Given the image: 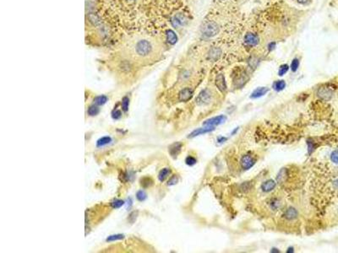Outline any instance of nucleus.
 <instances>
[{
    "label": "nucleus",
    "mask_w": 338,
    "mask_h": 253,
    "mask_svg": "<svg viewBox=\"0 0 338 253\" xmlns=\"http://www.w3.org/2000/svg\"><path fill=\"white\" fill-rule=\"evenodd\" d=\"M202 34L207 37H213L216 36L219 32L218 25L214 21H206L201 26Z\"/></svg>",
    "instance_id": "f257e3e1"
},
{
    "label": "nucleus",
    "mask_w": 338,
    "mask_h": 253,
    "mask_svg": "<svg viewBox=\"0 0 338 253\" xmlns=\"http://www.w3.org/2000/svg\"><path fill=\"white\" fill-rule=\"evenodd\" d=\"M151 51V45L146 40H140L136 45V52L140 56H146Z\"/></svg>",
    "instance_id": "f03ea898"
},
{
    "label": "nucleus",
    "mask_w": 338,
    "mask_h": 253,
    "mask_svg": "<svg viewBox=\"0 0 338 253\" xmlns=\"http://www.w3.org/2000/svg\"><path fill=\"white\" fill-rule=\"evenodd\" d=\"M212 101V93L209 90H202L196 99V103L198 105H207Z\"/></svg>",
    "instance_id": "7ed1b4c3"
},
{
    "label": "nucleus",
    "mask_w": 338,
    "mask_h": 253,
    "mask_svg": "<svg viewBox=\"0 0 338 253\" xmlns=\"http://www.w3.org/2000/svg\"><path fill=\"white\" fill-rule=\"evenodd\" d=\"M248 79H249V77H248V75L246 74L245 71L243 70H239L238 74H235L234 78H233L234 84H235L237 87H241V86H243L247 82Z\"/></svg>",
    "instance_id": "20e7f679"
},
{
    "label": "nucleus",
    "mask_w": 338,
    "mask_h": 253,
    "mask_svg": "<svg viewBox=\"0 0 338 253\" xmlns=\"http://www.w3.org/2000/svg\"><path fill=\"white\" fill-rule=\"evenodd\" d=\"M227 120V117L223 115H221V116H218V117H214L210 118L208 120L204 121V126L205 127H215V126H217V125H220L223 123L224 121Z\"/></svg>",
    "instance_id": "39448f33"
},
{
    "label": "nucleus",
    "mask_w": 338,
    "mask_h": 253,
    "mask_svg": "<svg viewBox=\"0 0 338 253\" xmlns=\"http://www.w3.org/2000/svg\"><path fill=\"white\" fill-rule=\"evenodd\" d=\"M255 160L254 159L252 156L249 155H243L241 159V165L243 170H249L254 165Z\"/></svg>",
    "instance_id": "423d86ee"
},
{
    "label": "nucleus",
    "mask_w": 338,
    "mask_h": 253,
    "mask_svg": "<svg viewBox=\"0 0 338 253\" xmlns=\"http://www.w3.org/2000/svg\"><path fill=\"white\" fill-rule=\"evenodd\" d=\"M260 38L258 37L257 35L254 33H247L244 36V42L249 46L254 47L259 44Z\"/></svg>",
    "instance_id": "0eeeda50"
},
{
    "label": "nucleus",
    "mask_w": 338,
    "mask_h": 253,
    "mask_svg": "<svg viewBox=\"0 0 338 253\" xmlns=\"http://www.w3.org/2000/svg\"><path fill=\"white\" fill-rule=\"evenodd\" d=\"M192 96H193V90H192L190 88L183 89L179 92V94H178V99H179V101H183V102H186L188 100H190Z\"/></svg>",
    "instance_id": "6e6552de"
},
{
    "label": "nucleus",
    "mask_w": 338,
    "mask_h": 253,
    "mask_svg": "<svg viewBox=\"0 0 338 253\" xmlns=\"http://www.w3.org/2000/svg\"><path fill=\"white\" fill-rule=\"evenodd\" d=\"M216 85L221 92H225L227 90V84H226L225 77L222 74H218L216 77Z\"/></svg>",
    "instance_id": "1a4fd4ad"
},
{
    "label": "nucleus",
    "mask_w": 338,
    "mask_h": 253,
    "mask_svg": "<svg viewBox=\"0 0 338 253\" xmlns=\"http://www.w3.org/2000/svg\"><path fill=\"white\" fill-rule=\"evenodd\" d=\"M186 22H187V19L182 13L176 14L173 18V20H172V24H173V25L174 27H179L181 26V25H185Z\"/></svg>",
    "instance_id": "9d476101"
},
{
    "label": "nucleus",
    "mask_w": 338,
    "mask_h": 253,
    "mask_svg": "<svg viewBox=\"0 0 338 253\" xmlns=\"http://www.w3.org/2000/svg\"><path fill=\"white\" fill-rule=\"evenodd\" d=\"M317 94H318V96L320 98H321V99H323V100H330L331 98V96H332V91L330 90V89H328V88H321V89H319V90H318L317 92Z\"/></svg>",
    "instance_id": "9b49d317"
},
{
    "label": "nucleus",
    "mask_w": 338,
    "mask_h": 253,
    "mask_svg": "<svg viewBox=\"0 0 338 253\" xmlns=\"http://www.w3.org/2000/svg\"><path fill=\"white\" fill-rule=\"evenodd\" d=\"M222 55V50L218 48V47H212L208 52V57L212 61H216L217 59L220 58Z\"/></svg>",
    "instance_id": "f8f14e48"
},
{
    "label": "nucleus",
    "mask_w": 338,
    "mask_h": 253,
    "mask_svg": "<svg viewBox=\"0 0 338 253\" xmlns=\"http://www.w3.org/2000/svg\"><path fill=\"white\" fill-rule=\"evenodd\" d=\"M214 129H215L214 127H206L205 128H198V129H196L195 131L192 132L191 133L189 134V136H188V138H195V137L199 136V135L210 132L213 131Z\"/></svg>",
    "instance_id": "ddd939ff"
},
{
    "label": "nucleus",
    "mask_w": 338,
    "mask_h": 253,
    "mask_svg": "<svg viewBox=\"0 0 338 253\" xmlns=\"http://www.w3.org/2000/svg\"><path fill=\"white\" fill-rule=\"evenodd\" d=\"M268 91H269V89H268L267 87L257 88L256 90H254V92L251 94V96H250V97L252 98V99H256V98L261 97V96H263V95H265L266 94H267V93H268Z\"/></svg>",
    "instance_id": "4468645a"
},
{
    "label": "nucleus",
    "mask_w": 338,
    "mask_h": 253,
    "mask_svg": "<svg viewBox=\"0 0 338 253\" xmlns=\"http://www.w3.org/2000/svg\"><path fill=\"white\" fill-rule=\"evenodd\" d=\"M276 186H277V184H276V182H274L273 180H268V181L265 182L261 185V189L263 190L264 192H269L270 191H272L273 189H275Z\"/></svg>",
    "instance_id": "2eb2a0df"
},
{
    "label": "nucleus",
    "mask_w": 338,
    "mask_h": 253,
    "mask_svg": "<svg viewBox=\"0 0 338 253\" xmlns=\"http://www.w3.org/2000/svg\"><path fill=\"white\" fill-rule=\"evenodd\" d=\"M182 148V144L180 143H175L169 148V153L172 156H177L180 153Z\"/></svg>",
    "instance_id": "dca6fc26"
},
{
    "label": "nucleus",
    "mask_w": 338,
    "mask_h": 253,
    "mask_svg": "<svg viewBox=\"0 0 338 253\" xmlns=\"http://www.w3.org/2000/svg\"><path fill=\"white\" fill-rule=\"evenodd\" d=\"M167 39L169 43L172 44V45H174L178 40V36L175 34L174 31H173L172 30H168L167 31Z\"/></svg>",
    "instance_id": "f3484780"
},
{
    "label": "nucleus",
    "mask_w": 338,
    "mask_h": 253,
    "mask_svg": "<svg viewBox=\"0 0 338 253\" xmlns=\"http://www.w3.org/2000/svg\"><path fill=\"white\" fill-rule=\"evenodd\" d=\"M285 217L288 220L296 219L297 217V211L293 208H290V209H287L286 213H285Z\"/></svg>",
    "instance_id": "a211bd4d"
},
{
    "label": "nucleus",
    "mask_w": 338,
    "mask_h": 253,
    "mask_svg": "<svg viewBox=\"0 0 338 253\" xmlns=\"http://www.w3.org/2000/svg\"><path fill=\"white\" fill-rule=\"evenodd\" d=\"M171 174V170L169 168H164L162 169L160 172H159V175H158V179L160 182H164L166 179L169 176V175Z\"/></svg>",
    "instance_id": "6ab92c4d"
},
{
    "label": "nucleus",
    "mask_w": 338,
    "mask_h": 253,
    "mask_svg": "<svg viewBox=\"0 0 338 253\" xmlns=\"http://www.w3.org/2000/svg\"><path fill=\"white\" fill-rule=\"evenodd\" d=\"M111 142H112V138H110V137H103V138H100V139L97 140V142H96V146L98 148H101V147H103L105 145L111 144Z\"/></svg>",
    "instance_id": "aec40b11"
},
{
    "label": "nucleus",
    "mask_w": 338,
    "mask_h": 253,
    "mask_svg": "<svg viewBox=\"0 0 338 253\" xmlns=\"http://www.w3.org/2000/svg\"><path fill=\"white\" fill-rule=\"evenodd\" d=\"M286 87V83L284 80H277L273 84V89L276 91H281Z\"/></svg>",
    "instance_id": "412c9836"
},
{
    "label": "nucleus",
    "mask_w": 338,
    "mask_h": 253,
    "mask_svg": "<svg viewBox=\"0 0 338 253\" xmlns=\"http://www.w3.org/2000/svg\"><path fill=\"white\" fill-rule=\"evenodd\" d=\"M107 97L105 96V95H99V96H96L95 99H94V103L96 105H103L106 103L107 101Z\"/></svg>",
    "instance_id": "4be33fe9"
},
{
    "label": "nucleus",
    "mask_w": 338,
    "mask_h": 253,
    "mask_svg": "<svg viewBox=\"0 0 338 253\" xmlns=\"http://www.w3.org/2000/svg\"><path fill=\"white\" fill-rule=\"evenodd\" d=\"M140 185L143 187H149L152 185V180L150 177H144L140 180Z\"/></svg>",
    "instance_id": "5701e85b"
},
{
    "label": "nucleus",
    "mask_w": 338,
    "mask_h": 253,
    "mask_svg": "<svg viewBox=\"0 0 338 253\" xmlns=\"http://www.w3.org/2000/svg\"><path fill=\"white\" fill-rule=\"evenodd\" d=\"M99 108L97 107V106H96V105H91V106H90L89 109H88V114L90 115V116H91V117H94V116H96V115L98 114L99 113Z\"/></svg>",
    "instance_id": "b1692460"
},
{
    "label": "nucleus",
    "mask_w": 338,
    "mask_h": 253,
    "mask_svg": "<svg viewBox=\"0 0 338 253\" xmlns=\"http://www.w3.org/2000/svg\"><path fill=\"white\" fill-rule=\"evenodd\" d=\"M123 204H124V201L120 200V199H116V200H114V201L111 202V206H112L113 209H118L120 207H122Z\"/></svg>",
    "instance_id": "393cba45"
},
{
    "label": "nucleus",
    "mask_w": 338,
    "mask_h": 253,
    "mask_svg": "<svg viewBox=\"0 0 338 253\" xmlns=\"http://www.w3.org/2000/svg\"><path fill=\"white\" fill-rule=\"evenodd\" d=\"M259 63H260V61H259V59L258 58H256V57H251L250 59H249V65L250 66V67H252V68H256L257 66H258V64H259Z\"/></svg>",
    "instance_id": "a878e982"
},
{
    "label": "nucleus",
    "mask_w": 338,
    "mask_h": 253,
    "mask_svg": "<svg viewBox=\"0 0 338 253\" xmlns=\"http://www.w3.org/2000/svg\"><path fill=\"white\" fill-rule=\"evenodd\" d=\"M289 69V66L287 64H282L281 65V67H279V70H278V74L280 76H282L284 74L287 73V71Z\"/></svg>",
    "instance_id": "bb28decb"
},
{
    "label": "nucleus",
    "mask_w": 338,
    "mask_h": 253,
    "mask_svg": "<svg viewBox=\"0 0 338 253\" xmlns=\"http://www.w3.org/2000/svg\"><path fill=\"white\" fill-rule=\"evenodd\" d=\"M129 105H130V99L125 96V97L123 98L122 100V109H123L124 111H128L129 109Z\"/></svg>",
    "instance_id": "cd10ccee"
},
{
    "label": "nucleus",
    "mask_w": 338,
    "mask_h": 253,
    "mask_svg": "<svg viewBox=\"0 0 338 253\" xmlns=\"http://www.w3.org/2000/svg\"><path fill=\"white\" fill-rule=\"evenodd\" d=\"M123 238H124L123 235H113V236H110L109 237H107V241H114V240H122Z\"/></svg>",
    "instance_id": "c85d7f7f"
},
{
    "label": "nucleus",
    "mask_w": 338,
    "mask_h": 253,
    "mask_svg": "<svg viewBox=\"0 0 338 253\" xmlns=\"http://www.w3.org/2000/svg\"><path fill=\"white\" fill-rule=\"evenodd\" d=\"M136 198L140 201V202H143L146 198V194L144 191H139L137 192L136 194Z\"/></svg>",
    "instance_id": "c756f323"
},
{
    "label": "nucleus",
    "mask_w": 338,
    "mask_h": 253,
    "mask_svg": "<svg viewBox=\"0 0 338 253\" xmlns=\"http://www.w3.org/2000/svg\"><path fill=\"white\" fill-rule=\"evenodd\" d=\"M298 66H299V61L297 58H295L292 61V63H291V69L295 72L297 71V69L298 68Z\"/></svg>",
    "instance_id": "7c9ffc66"
},
{
    "label": "nucleus",
    "mask_w": 338,
    "mask_h": 253,
    "mask_svg": "<svg viewBox=\"0 0 338 253\" xmlns=\"http://www.w3.org/2000/svg\"><path fill=\"white\" fill-rule=\"evenodd\" d=\"M185 162H186V164H187L188 165H194L195 164H196L197 160H196V159L194 158L193 156H188V157L186 158V159H185Z\"/></svg>",
    "instance_id": "2f4dec72"
},
{
    "label": "nucleus",
    "mask_w": 338,
    "mask_h": 253,
    "mask_svg": "<svg viewBox=\"0 0 338 253\" xmlns=\"http://www.w3.org/2000/svg\"><path fill=\"white\" fill-rule=\"evenodd\" d=\"M331 159L332 162H334L335 164L338 165V150H335L332 152L331 155Z\"/></svg>",
    "instance_id": "473e14b6"
},
{
    "label": "nucleus",
    "mask_w": 338,
    "mask_h": 253,
    "mask_svg": "<svg viewBox=\"0 0 338 253\" xmlns=\"http://www.w3.org/2000/svg\"><path fill=\"white\" fill-rule=\"evenodd\" d=\"M178 176H177V175H173L171 178H170V180L168 181V182H167V185L168 186L175 185V184H177V183H178Z\"/></svg>",
    "instance_id": "72a5a7b5"
},
{
    "label": "nucleus",
    "mask_w": 338,
    "mask_h": 253,
    "mask_svg": "<svg viewBox=\"0 0 338 253\" xmlns=\"http://www.w3.org/2000/svg\"><path fill=\"white\" fill-rule=\"evenodd\" d=\"M285 175H286V170L283 169L279 172V174L277 175V181L278 182H282V178H285Z\"/></svg>",
    "instance_id": "f704fd0d"
},
{
    "label": "nucleus",
    "mask_w": 338,
    "mask_h": 253,
    "mask_svg": "<svg viewBox=\"0 0 338 253\" xmlns=\"http://www.w3.org/2000/svg\"><path fill=\"white\" fill-rule=\"evenodd\" d=\"M122 117V112L119 110H115L113 112V119H119Z\"/></svg>",
    "instance_id": "c9c22d12"
},
{
    "label": "nucleus",
    "mask_w": 338,
    "mask_h": 253,
    "mask_svg": "<svg viewBox=\"0 0 338 253\" xmlns=\"http://www.w3.org/2000/svg\"><path fill=\"white\" fill-rule=\"evenodd\" d=\"M297 2L302 4H309L310 3V0H297Z\"/></svg>",
    "instance_id": "e433bc0d"
},
{
    "label": "nucleus",
    "mask_w": 338,
    "mask_h": 253,
    "mask_svg": "<svg viewBox=\"0 0 338 253\" xmlns=\"http://www.w3.org/2000/svg\"><path fill=\"white\" fill-rule=\"evenodd\" d=\"M275 46H276V44H275V42H273V43H270V46H269V49L270 50H273L274 48H275Z\"/></svg>",
    "instance_id": "4c0bfd02"
},
{
    "label": "nucleus",
    "mask_w": 338,
    "mask_h": 253,
    "mask_svg": "<svg viewBox=\"0 0 338 253\" xmlns=\"http://www.w3.org/2000/svg\"><path fill=\"white\" fill-rule=\"evenodd\" d=\"M227 140V138H218V139H217V141L219 142V143H222V142H224Z\"/></svg>",
    "instance_id": "58836bf2"
},
{
    "label": "nucleus",
    "mask_w": 338,
    "mask_h": 253,
    "mask_svg": "<svg viewBox=\"0 0 338 253\" xmlns=\"http://www.w3.org/2000/svg\"><path fill=\"white\" fill-rule=\"evenodd\" d=\"M334 186H335V187H336V188H337V189H338V180H336V181H335V182H334Z\"/></svg>",
    "instance_id": "ea45409f"
},
{
    "label": "nucleus",
    "mask_w": 338,
    "mask_h": 253,
    "mask_svg": "<svg viewBox=\"0 0 338 253\" xmlns=\"http://www.w3.org/2000/svg\"><path fill=\"white\" fill-rule=\"evenodd\" d=\"M287 252H293V248L290 247V248L288 249V251H287Z\"/></svg>",
    "instance_id": "a19ab883"
},
{
    "label": "nucleus",
    "mask_w": 338,
    "mask_h": 253,
    "mask_svg": "<svg viewBox=\"0 0 338 253\" xmlns=\"http://www.w3.org/2000/svg\"><path fill=\"white\" fill-rule=\"evenodd\" d=\"M337 212H338V209H337Z\"/></svg>",
    "instance_id": "79ce46f5"
}]
</instances>
